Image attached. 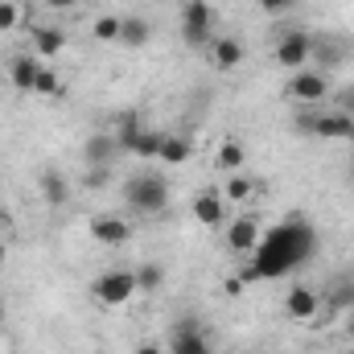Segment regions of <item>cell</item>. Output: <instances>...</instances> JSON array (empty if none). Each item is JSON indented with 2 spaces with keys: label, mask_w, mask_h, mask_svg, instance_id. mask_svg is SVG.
<instances>
[{
  "label": "cell",
  "mask_w": 354,
  "mask_h": 354,
  "mask_svg": "<svg viewBox=\"0 0 354 354\" xmlns=\"http://www.w3.org/2000/svg\"><path fill=\"white\" fill-rule=\"evenodd\" d=\"M33 50H37V58H58L66 50V33L58 25H37L33 29Z\"/></svg>",
  "instance_id": "18"
},
{
  "label": "cell",
  "mask_w": 354,
  "mask_h": 354,
  "mask_svg": "<svg viewBox=\"0 0 354 354\" xmlns=\"http://www.w3.org/2000/svg\"><path fill=\"white\" fill-rule=\"evenodd\" d=\"M136 354H169V351H161V346H153V342H145V346H140Z\"/></svg>",
  "instance_id": "33"
},
{
  "label": "cell",
  "mask_w": 354,
  "mask_h": 354,
  "mask_svg": "<svg viewBox=\"0 0 354 354\" xmlns=\"http://www.w3.org/2000/svg\"><path fill=\"white\" fill-rule=\"evenodd\" d=\"M91 239L103 243V248H120L132 239V223L120 218V214H95L91 218Z\"/></svg>",
  "instance_id": "10"
},
{
  "label": "cell",
  "mask_w": 354,
  "mask_h": 354,
  "mask_svg": "<svg viewBox=\"0 0 354 354\" xmlns=\"http://www.w3.org/2000/svg\"><path fill=\"white\" fill-rule=\"evenodd\" d=\"M181 41L189 50H210L214 46V29H194V25H181Z\"/></svg>",
  "instance_id": "26"
},
{
  "label": "cell",
  "mask_w": 354,
  "mask_h": 354,
  "mask_svg": "<svg viewBox=\"0 0 354 354\" xmlns=\"http://www.w3.org/2000/svg\"><path fill=\"white\" fill-rule=\"evenodd\" d=\"M214 169H218L223 177L243 174V169H248V149H243L239 136H227V140L218 145V153H214Z\"/></svg>",
  "instance_id": "14"
},
{
  "label": "cell",
  "mask_w": 354,
  "mask_h": 354,
  "mask_svg": "<svg viewBox=\"0 0 354 354\" xmlns=\"http://www.w3.org/2000/svg\"><path fill=\"white\" fill-rule=\"evenodd\" d=\"M33 95H62V75L50 71V66H41L37 71V83H33Z\"/></svg>",
  "instance_id": "27"
},
{
  "label": "cell",
  "mask_w": 354,
  "mask_h": 354,
  "mask_svg": "<svg viewBox=\"0 0 354 354\" xmlns=\"http://www.w3.org/2000/svg\"><path fill=\"white\" fill-rule=\"evenodd\" d=\"M115 153H120V145H115V136H111V132H95L87 145H83L87 165H111V161H115Z\"/></svg>",
  "instance_id": "19"
},
{
  "label": "cell",
  "mask_w": 354,
  "mask_h": 354,
  "mask_svg": "<svg viewBox=\"0 0 354 354\" xmlns=\"http://www.w3.org/2000/svg\"><path fill=\"white\" fill-rule=\"evenodd\" d=\"M301 0H260V8L264 12H272V17H280V12H292Z\"/></svg>",
  "instance_id": "31"
},
{
  "label": "cell",
  "mask_w": 354,
  "mask_h": 354,
  "mask_svg": "<svg viewBox=\"0 0 354 354\" xmlns=\"http://www.w3.org/2000/svg\"><path fill=\"white\" fill-rule=\"evenodd\" d=\"M169 354H214V346H210V334H206V326H202V322H198L194 313H185V317H177V322H174Z\"/></svg>",
  "instance_id": "7"
},
{
  "label": "cell",
  "mask_w": 354,
  "mask_h": 354,
  "mask_svg": "<svg viewBox=\"0 0 354 354\" xmlns=\"http://www.w3.org/2000/svg\"><path fill=\"white\" fill-rule=\"evenodd\" d=\"M132 297H136V272H128V268H111L95 280V301L103 309H120Z\"/></svg>",
  "instance_id": "6"
},
{
  "label": "cell",
  "mask_w": 354,
  "mask_h": 354,
  "mask_svg": "<svg viewBox=\"0 0 354 354\" xmlns=\"http://www.w3.org/2000/svg\"><path fill=\"white\" fill-rule=\"evenodd\" d=\"M243 58H248V46H243L239 37H214V46H210L214 71H239Z\"/></svg>",
  "instance_id": "13"
},
{
  "label": "cell",
  "mask_w": 354,
  "mask_h": 354,
  "mask_svg": "<svg viewBox=\"0 0 354 354\" xmlns=\"http://www.w3.org/2000/svg\"><path fill=\"white\" fill-rule=\"evenodd\" d=\"M177 4H181V0H177Z\"/></svg>",
  "instance_id": "38"
},
{
  "label": "cell",
  "mask_w": 354,
  "mask_h": 354,
  "mask_svg": "<svg viewBox=\"0 0 354 354\" xmlns=\"http://www.w3.org/2000/svg\"><path fill=\"white\" fill-rule=\"evenodd\" d=\"M41 4H46L50 12H71V8H79L83 0H41Z\"/></svg>",
  "instance_id": "32"
},
{
  "label": "cell",
  "mask_w": 354,
  "mask_h": 354,
  "mask_svg": "<svg viewBox=\"0 0 354 354\" xmlns=\"http://www.w3.org/2000/svg\"><path fill=\"white\" fill-rule=\"evenodd\" d=\"M17 25H21V4L17 0H0V33H8Z\"/></svg>",
  "instance_id": "29"
},
{
  "label": "cell",
  "mask_w": 354,
  "mask_h": 354,
  "mask_svg": "<svg viewBox=\"0 0 354 354\" xmlns=\"http://www.w3.org/2000/svg\"><path fill=\"white\" fill-rule=\"evenodd\" d=\"M292 128H297L301 136H317V140H342V145H351L354 140V120L351 115H342V111H317V107H305V111H297Z\"/></svg>",
  "instance_id": "3"
},
{
  "label": "cell",
  "mask_w": 354,
  "mask_h": 354,
  "mask_svg": "<svg viewBox=\"0 0 354 354\" xmlns=\"http://www.w3.org/2000/svg\"><path fill=\"white\" fill-rule=\"evenodd\" d=\"M334 111H342V115L354 120V87H342L338 95H334Z\"/></svg>",
  "instance_id": "30"
},
{
  "label": "cell",
  "mask_w": 354,
  "mask_h": 354,
  "mask_svg": "<svg viewBox=\"0 0 354 354\" xmlns=\"http://www.w3.org/2000/svg\"><path fill=\"white\" fill-rule=\"evenodd\" d=\"M149 41H153V25H149L145 17L128 12V17H124V29H120V46H124V50H145Z\"/></svg>",
  "instance_id": "17"
},
{
  "label": "cell",
  "mask_w": 354,
  "mask_h": 354,
  "mask_svg": "<svg viewBox=\"0 0 354 354\" xmlns=\"http://www.w3.org/2000/svg\"><path fill=\"white\" fill-rule=\"evenodd\" d=\"M330 309H354V280H338L334 288H330V301H326Z\"/></svg>",
  "instance_id": "25"
},
{
  "label": "cell",
  "mask_w": 354,
  "mask_h": 354,
  "mask_svg": "<svg viewBox=\"0 0 354 354\" xmlns=\"http://www.w3.org/2000/svg\"><path fill=\"white\" fill-rule=\"evenodd\" d=\"M124 206L136 210V214H149V218L165 214V206H169V181L161 174L128 177V181H124Z\"/></svg>",
  "instance_id": "2"
},
{
  "label": "cell",
  "mask_w": 354,
  "mask_h": 354,
  "mask_svg": "<svg viewBox=\"0 0 354 354\" xmlns=\"http://www.w3.org/2000/svg\"><path fill=\"white\" fill-rule=\"evenodd\" d=\"M0 322H4V309H0Z\"/></svg>",
  "instance_id": "36"
},
{
  "label": "cell",
  "mask_w": 354,
  "mask_h": 354,
  "mask_svg": "<svg viewBox=\"0 0 354 354\" xmlns=\"http://www.w3.org/2000/svg\"><path fill=\"white\" fill-rule=\"evenodd\" d=\"M313 252H317V227L309 218H301V214H288L272 231L260 235V243L252 252V264L239 272V280L248 284V280L288 276V272H297L305 260H313Z\"/></svg>",
  "instance_id": "1"
},
{
  "label": "cell",
  "mask_w": 354,
  "mask_h": 354,
  "mask_svg": "<svg viewBox=\"0 0 354 354\" xmlns=\"http://www.w3.org/2000/svg\"><path fill=\"white\" fill-rule=\"evenodd\" d=\"M351 181H354V169H351Z\"/></svg>",
  "instance_id": "37"
},
{
  "label": "cell",
  "mask_w": 354,
  "mask_h": 354,
  "mask_svg": "<svg viewBox=\"0 0 354 354\" xmlns=\"http://www.w3.org/2000/svg\"><path fill=\"white\" fill-rule=\"evenodd\" d=\"M111 136H115V145H120L124 153H136V157H153V161H157V153H161V140H165V132H153V128H145L136 111H124Z\"/></svg>",
  "instance_id": "4"
},
{
  "label": "cell",
  "mask_w": 354,
  "mask_h": 354,
  "mask_svg": "<svg viewBox=\"0 0 354 354\" xmlns=\"http://www.w3.org/2000/svg\"><path fill=\"white\" fill-rule=\"evenodd\" d=\"M83 185H87V189H107V185H111V165H87Z\"/></svg>",
  "instance_id": "28"
},
{
  "label": "cell",
  "mask_w": 354,
  "mask_h": 354,
  "mask_svg": "<svg viewBox=\"0 0 354 354\" xmlns=\"http://www.w3.org/2000/svg\"><path fill=\"white\" fill-rule=\"evenodd\" d=\"M120 29H124V17H120V12H103V17H95L91 37H95L99 46H120Z\"/></svg>",
  "instance_id": "23"
},
{
  "label": "cell",
  "mask_w": 354,
  "mask_h": 354,
  "mask_svg": "<svg viewBox=\"0 0 354 354\" xmlns=\"http://www.w3.org/2000/svg\"><path fill=\"white\" fill-rule=\"evenodd\" d=\"M272 58H276V66H280V71H288V75L305 71V66H309V58H313V33H309V29H288V33H280V37H276Z\"/></svg>",
  "instance_id": "5"
},
{
  "label": "cell",
  "mask_w": 354,
  "mask_h": 354,
  "mask_svg": "<svg viewBox=\"0 0 354 354\" xmlns=\"http://www.w3.org/2000/svg\"><path fill=\"white\" fill-rule=\"evenodd\" d=\"M288 99H297L301 107L326 103V99H330V75H322V71H313V66L297 71V75L288 79Z\"/></svg>",
  "instance_id": "8"
},
{
  "label": "cell",
  "mask_w": 354,
  "mask_h": 354,
  "mask_svg": "<svg viewBox=\"0 0 354 354\" xmlns=\"http://www.w3.org/2000/svg\"><path fill=\"white\" fill-rule=\"evenodd\" d=\"M0 223H4V218H0Z\"/></svg>",
  "instance_id": "39"
},
{
  "label": "cell",
  "mask_w": 354,
  "mask_h": 354,
  "mask_svg": "<svg viewBox=\"0 0 354 354\" xmlns=\"http://www.w3.org/2000/svg\"><path fill=\"white\" fill-rule=\"evenodd\" d=\"M252 194H256V181H252L248 174H231V177H227V185H223V198H227V206H231V210L248 206V202H252Z\"/></svg>",
  "instance_id": "20"
},
{
  "label": "cell",
  "mask_w": 354,
  "mask_h": 354,
  "mask_svg": "<svg viewBox=\"0 0 354 354\" xmlns=\"http://www.w3.org/2000/svg\"><path fill=\"white\" fill-rule=\"evenodd\" d=\"M351 334H354V309H351Z\"/></svg>",
  "instance_id": "35"
},
{
  "label": "cell",
  "mask_w": 354,
  "mask_h": 354,
  "mask_svg": "<svg viewBox=\"0 0 354 354\" xmlns=\"http://www.w3.org/2000/svg\"><path fill=\"white\" fill-rule=\"evenodd\" d=\"M8 264V248H4V243H0V268Z\"/></svg>",
  "instance_id": "34"
},
{
  "label": "cell",
  "mask_w": 354,
  "mask_h": 354,
  "mask_svg": "<svg viewBox=\"0 0 354 354\" xmlns=\"http://www.w3.org/2000/svg\"><path fill=\"white\" fill-rule=\"evenodd\" d=\"M37 189H41L46 206H54V210L71 202V181L58 174V169H41V177H37Z\"/></svg>",
  "instance_id": "16"
},
{
  "label": "cell",
  "mask_w": 354,
  "mask_h": 354,
  "mask_svg": "<svg viewBox=\"0 0 354 354\" xmlns=\"http://www.w3.org/2000/svg\"><path fill=\"white\" fill-rule=\"evenodd\" d=\"M37 71H41L37 54H12V58H8V83H12L17 91H33Z\"/></svg>",
  "instance_id": "15"
},
{
  "label": "cell",
  "mask_w": 354,
  "mask_h": 354,
  "mask_svg": "<svg viewBox=\"0 0 354 354\" xmlns=\"http://www.w3.org/2000/svg\"><path fill=\"white\" fill-rule=\"evenodd\" d=\"M181 25L214 29V4L210 0H181Z\"/></svg>",
  "instance_id": "21"
},
{
  "label": "cell",
  "mask_w": 354,
  "mask_h": 354,
  "mask_svg": "<svg viewBox=\"0 0 354 354\" xmlns=\"http://www.w3.org/2000/svg\"><path fill=\"white\" fill-rule=\"evenodd\" d=\"M260 235H264V231H260V223H256L252 214H239V218L227 227V248H231V252H239V256H252V252H256V243H260Z\"/></svg>",
  "instance_id": "11"
},
{
  "label": "cell",
  "mask_w": 354,
  "mask_h": 354,
  "mask_svg": "<svg viewBox=\"0 0 354 354\" xmlns=\"http://www.w3.org/2000/svg\"><path fill=\"white\" fill-rule=\"evenodd\" d=\"M189 210H194V223H202V227H210V231H214V227H223V223H227V214H231V206H227V198H223L218 189H202V194L194 198V206H189Z\"/></svg>",
  "instance_id": "9"
},
{
  "label": "cell",
  "mask_w": 354,
  "mask_h": 354,
  "mask_svg": "<svg viewBox=\"0 0 354 354\" xmlns=\"http://www.w3.org/2000/svg\"><path fill=\"white\" fill-rule=\"evenodd\" d=\"M317 309H322V297H317L309 284H292V288L284 292V313H288L292 322H309V317H317Z\"/></svg>",
  "instance_id": "12"
},
{
  "label": "cell",
  "mask_w": 354,
  "mask_h": 354,
  "mask_svg": "<svg viewBox=\"0 0 354 354\" xmlns=\"http://www.w3.org/2000/svg\"><path fill=\"white\" fill-rule=\"evenodd\" d=\"M189 157H194V140L189 136H165L161 140V153H157L161 165H185Z\"/></svg>",
  "instance_id": "22"
},
{
  "label": "cell",
  "mask_w": 354,
  "mask_h": 354,
  "mask_svg": "<svg viewBox=\"0 0 354 354\" xmlns=\"http://www.w3.org/2000/svg\"><path fill=\"white\" fill-rule=\"evenodd\" d=\"M165 284V268L161 264H140L136 268V292H157Z\"/></svg>",
  "instance_id": "24"
}]
</instances>
